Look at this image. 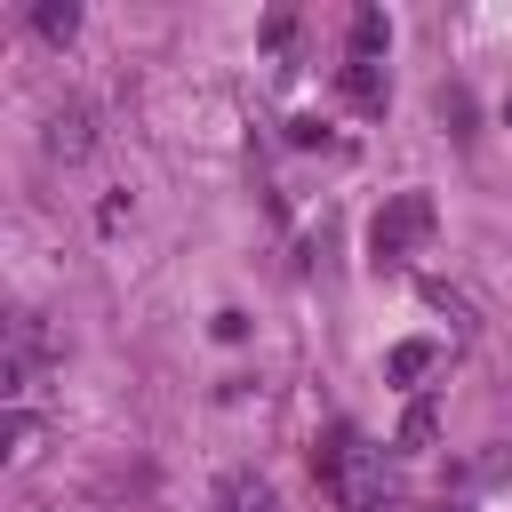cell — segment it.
I'll list each match as a JSON object with an SVG mask.
<instances>
[{
	"label": "cell",
	"mask_w": 512,
	"mask_h": 512,
	"mask_svg": "<svg viewBox=\"0 0 512 512\" xmlns=\"http://www.w3.org/2000/svg\"><path fill=\"white\" fill-rule=\"evenodd\" d=\"M312 480L336 496V512H384V448H368L352 424H328L312 440Z\"/></svg>",
	"instance_id": "1"
},
{
	"label": "cell",
	"mask_w": 512,
	"mask_h": 512,
	"mask_svg": "<svg viewBox=\"0 0 512 512\" xmlns=\"http://www.w3.org/2000/svg\"><path fill=\"white\" fill-rule=\"evenodd\" d=\"M48 360H56L48 320H40L32 304H16V312H8V360H0V392H8V408H24V400H32V384L48 376Z\"/></svg>",
	"instance_id": "2"
},
{
	"label": "cell",
	"mask_w": 512,
	"mask_h": 512,
	"mask_svg": "<svg viewBox=\"0 0 512 512\" xmlns=\"http://www.w3.org/2000/svg\"><path fill=\"white\" fill-rule=\"evenodd\" d=\"M424 240H432V200H424V192H400V200H384V216H376V232H368L376 264H408Z\"/></svg>",
	"instance_id": "3"
},
{
	"label": "cell",
	"mask_w": 512,
	"mask_h": 512,
	"mask_svg": "<svg viewBox=\"0 0 512 512\" xmlns=\"http://www.w3.org/2000/svg\"><path fill=\"white\" fill-rule=\"evenodd\" d=\"M88 144H96V104H56L48 112V128H40V152L48 160H88Z\"/></svg>",
	"instance_id": "4"
},
{
	"label": "cell",
	"mask_w": 512,
	"mask_h": 512,
	"mask_svg": "<svg viewBox=\"0 0 512 512\" xmlns=\"http://www.w3.org/2000/svg\"><path fill=\"white\" fill-rule=\"evenodd\" d=\"M344 104H352V112H384V64L344 56Z\"/></svg>",
	"instance_id": "5"
},
{
	"label": "cell",
	"mask_w": 512,
	"mask_h": 512,
	"mask_svg": "<svg viewBox=\"0 0 512 512\" xmlns=\"http://www.w3.org/2000/svg\"><path fill=\"white\" fill-rule=\"evenodd\" d=\"M216 512H280V504H272V488H264L256 472H232V480L216 488Z\"/></svg>",
	"instance_id": "6"
},
{
	"label": "cell",
	"mask_w": 512,
	"mask_h": 512,
	"mask_svg": "<svg viewBox=\"0 0 512 512\" xmlns=\"http://www.w3.org/2000/svg\"><path fill=\"white\" fill-rule=\"evenodd\" d=\"M432 432H440V408H432V400H416V408L400 416V432H392V448H400V456H424V448H432Z\"/></svg>",
	"instance_id": "7"
},
{
	"label": "cell",
	"mask_w": 512,
	"mask_h": 512,
	"mask_svg": "<svg viewBox=\"0 0 512 512\" xmlns=\"http://www.w3.org/2000/svg\"><path fill=\"white\" fill-rule=\"evenodd\" d=\"M384 40H392V24H384V8H352V56H384Z\"/></svg>",
	"instance_id": "8"
},
{
	"label": "cell",
	"mask_w": 512,
	"mask_h": 512,
	"mask_svg": "<svg viewBox=\"0 0 512 512\" xmlns=\"http://www.w3.org/2000/svg\"><path fill=\"white\" fill-rule=\"evenodd\" d=\"M32 24H40V40H72V32H80V8H72V0H40Z\"/></svg>",
	"instance_id": "9"
},
{
	"label": "cell",
	"mask_w": 512,
	"mask_h": 512,
	"mask_svg": "<svg viewBox=\"0 0 512 512\" xmlns=\"http://www.w3.org/2000/svg\"><path fill=\"white\" fill-rule=\"evenodd\" d=\"M432 360H440V344H400V352H392V376H400V384H416Z\"/></svg>",
	"instance_id": "10"
},
{
	"label": "cell",
	"mask_w": 512,
	"mask_h": 512,
	"mask_svg": "<svg viewBox=\"0 0 512 512\" xmlns=\"http://www.w3.org/2000/svg\"><path fill=\"white\" fill-rule=\"evenodd\" d=\"M288 40H296V16H288V8H272V16H264V48H272V56H280V48H288Z\"/></svg>",
	"instance_id": "11"
},
{
	"label": "cell",
	"mask_w": 512,
	"mask_h": 512,
	"mask_svg": "<svg viewBox=\"0 0 512 512\" xmlns=\"http://www.w3.org/2000/svg\"><path fill=\"white\" fill-rule=\"evenodd\" d=\"M440 512H456V504H440Z\"/></svg>",
	"instance_id": "12"
}]
</instances>
